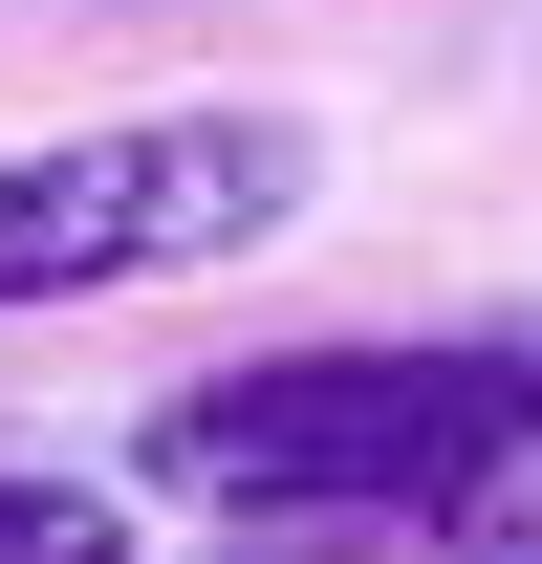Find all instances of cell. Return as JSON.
Listing matches in <instances>:
<instances>
[{
    "mask_svg": "<svg viewBox=\"0 0 542 564\" xmlns=\"http://www.w3.org/2000/svg\"><path fill=\"white\" fill-rule=\"evenodd\" d=\"M499 478H542V304L239 348L131 413V499H196V521H477Z\"/></svg>",
    "mask_w": 542,
    "mask_h": 564,
    "instance_id": "1",
    "label": "cell"
},
{
    "mask_svg": "<svg viewBox=\"0 0 542 564\" xmlns=\"http://www.w3.org/2000/svg\"><path fill=\"white\" fill-rule=\"evenodd\" d=\"M326 131L304 109H87V131L0 152V326L22 304H109V282H217L304 239Z\"/></svg>",
    "mask_w": 542,
    "mask_h": 564,
    "instance_id": "2",
    "label": "cell"
},
{
    "mask_svg": "<svg viewBox=\"0 0 542 564\" xmlns=\"http://www.w3.org/2000/svg\"><path fill=\"white\" fill-rule=\"evenodd\" d=\"M0 564H131V499H87V478H0Z\"/></svg>",
    "mask_w": 542,
    "mask_h": 564,
    "instance_id": "3",
    "label": "cell"
}]
</instances>
